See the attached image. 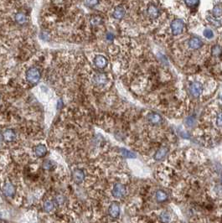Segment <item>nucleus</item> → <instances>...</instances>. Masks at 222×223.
<instances>
[{
	"mask_svg": "<svg viewBox=\"0 0 222 223\" xmlns=\"http://www.w3.org/2000/svg\"><path fill=\"white\" fill-rule=\"evenodd\" d=\"M34 153H35V155H36L37 157L42 158L46 155V153H47V149H46V147L44 145V144H39V145H37L35 147V149H34Z\"/></svg>",
	"mask_w": 222,
	"mask_h": 223,
	"instance_id": "16",
	"label": "nucleus"
},
{
	"mask_svg": "<svg viewBox=\"0 0 222 223\" xmlns=\"http://www.w3.org/2000/svg\"><path fill=\"white\" fill-rule=\"evenodd\" d=\"M26 78L32 84L37 83L40 78V72L39 69L36 67H31L28 69L26 72Z\"/></svg>",
	"mask_w": 222,
	"mask_h": 223,
	"instance_id": "1",
	"label": "nucleus"
},
{
	"mask_svg": "<svg viewBox=\"0 0 222 223\" xmlns=\"http://www.w3.org/2000/svg\"><path fill=\"white\" fill-rule=\"evenodd\" d=\"M167 198H168V195H167V194H166L163 190H158V191L156 192V199L158 201L163 202V201L167 200Z\"/></svg>",
	"mask_w": 222,
	"mask_h": 223,
	"instance_id": "19",
	"label": "nucleus"
},
{
	"mask_svg": "<svg viewBox=\"0 0 222 223\" xmlns=\"http://www.w3.org/2000/svg\"><path fill=\"white\" fill-rule=\"evenodd\" d=\"M168 153V149L167 147H162L159 149H158L154 156V159L156 161H161L167 156Z\"/></svg>",
	"mask_w": 222,
	"mask_h": 223,
	"instance_id": "8",
	"label": "nucleus"
},
{
	"mask_svg": "<svg viewBox=\"0 0 222 223\" xmlns=\"http://www.w3.org/2000/svg\"><path fill=\"white\" fill-rule=\"evenodd\" d=\"M120 152H121V154H122L123 157L128 158V159H134V158H136V155L134 153H133V152L128 150V149H120Z\"/></svg>",
	"mask_w": 222,
	"mask_h": 223,
	"instance_id": "20",
	"label": "nucleus"
},
{
	"mask_svg": "<svg viewBox=\"0 0 222 223\" xmlns=\"http://www.w3.org/2000/svg\"><path fill=\"white\" fill-rule=\"evenodd\" d=\"M85 3L87 4L89 7H94V6H96L97 4H98L99 2H98V1H86V2H85Z\"/></svg>",
	"mask_w": 222,
	"mask_h": 223,
	"instance_id": "32",
	"label": "nucleus"
},
{
	"mask_svg": "<svg viewBox=\"0 0 222 223\" xmlns=\"http://www.w3.org/2000/svg\"><path fill=\"white\" fill-rule=\"evenodd\" d=\"M3 139L6 142H11V141L14 140L15 138H16V133L14 130L12 129H6L3 133Z\"/></svg>",
	"mask_w": 222,
	"mask_h": 223,
	"instance_id": "13",
	"label": "nucleus"
},
{
	"mask_svg": "<svg viewBox=\"0 0 222 223\" xmlns=\"http://www.w3.org/2000/svg\"><path fill=\"white\" fill-rule=\"evenodd\" d=\"M54 166V163H53L51 160H46L43 163V168L46 170H51Z\"/></svg>",
	"mask_w": 222,
	"mask_h": 223,
	"instance_id": "25",
	"label": "nucleus"
},
{
	"mask_svg": "<svg viewBox=\"0 0 222 223\" xmlns=\"http://www.w3.org/2000/svg\"><path fill=\"white\" fill-rule=\"evenodd\" d=\"M126 15V10L125 9L123 8V6H117L113 10V13H112V16H113L114 19L116 20H122Z\"/></svg>",
	"mask_w": 222,
	"mask_h": 223,
	"instance_id": "11",
	"label": "nucleus"
},
{
	"mask_svg": "<svg viewBox=\"0 0 222 223\" xmlns=\"http://www.w3.org/2000/svg\"><path fill=\"white\" fill-rule=\"evenodd\" d=\"M207 20H208L211 24H213V25L215 26V27H216V26L217 27H220V26L221 25V23L220 22L219 20H215V19H214V18L211 17V16H210V17H207Z\"/></svg>",
	"mask_w": 222,
	"mask_h": 223,
	"instance_id": "30",
	"label": "nucleus"
},
{
	"mask_svg": "<svg viewBox=\"0 0 222 223\" xmlns=\"http://www.w3.org/2000/svg\"><path fill=\"white\" fill-rule=\"evenodd\" d=\"M15 20L19 24H24L27 22V17L23 13H18L15 15Z\"/></svg>",
	"mask_w": 222,
	"mask_h": 223,
	"instance_id": "18",
	"label": "nucleus"
},
{
	"mask_svg": "<svg viewBox=\"0 0 222 223\" xmlns=\"http://www.w3.org/2000/svg\"><path fill=\"white\" fill-rule=\"evenodd\" d=\"M148 120L149 123H151L152 124H159V123L162 121V117L158 113H154V112H152V113H149L148 116Z\"/></svg>",
	"mask_w": 222,
	"mask_h": 223,
	"instance_id": "15",
	"label": "nucleus"
},
{
	"mask_svg": "<svg viewBox=\"0 0 222 223\" xmlns=\"http://www.w3.org/2000/svg\"><path fill=\"white\" fill-rule=\"evenodd\" d=\"M221 101H222V96H221Z\"/></svg>",
	"mask_w": 222,
	"mask_h": 223,
	"instance_id": "34",
	"label": "nucleus"
},
{
	"mask_svg": "<svg viewBox=\"0 0 222 223\" xmlns=\"http://www.w3.org/2000/svg\"><path fill=\"white\" fill-rule=\"evenodd\" d=\"M54 208V204L50 201V200H46L44 202V209L45 211L47 212H50L53 211V209Z\"/></svg>",
	"mask_w": 222,
	"mask_h": 223,
	"instance_id": "22",
	"label": "nucleus"
},
{
	"mask_svg": "<svg viewBox=\"0 0 222 223\" xmlns=\"http://www.w3.org/2000/svg\"><path fill=\"white\" fill-rule=\"evenodd\" d=\"M3 194L9 196V197H11L13 195H14L15 192H16V189L13 184L11 183H6L3 187Z\"/></svg>",
	"mask_w": 222,
	"mask_h": 223,
	"instance_id": "9",
	"label": "nucleus"
},
{
	"mask_svg": "<svg viewBox=\"0 0 222 223\" xmlns=\"http://www.w3.org/2000/svg\"><path fill=\"white\" fill-rule=\"evenodd\" d=\"M147 14L150 18L152 19H157V18L159 17L160 15V10L159 9V8L157 7L156 5H154V4H150L148 5V9H147Z\"/></svg>",
	"mask_w": 222,
	"mask_h": 223,
	"instance_id": "7",
	"label": "nucleus"
},
{
	"mask_svg": "<svg viewBox=\"0 0 222 223\" xmlns=\"http://www.w3.org/2000/svg\"><path fill=\"white\" fill-rule=\"evenodd\" d=\"M91 25L93 26H97L100 25L101 24H102V17H100L98 15H95L91 19Z\"/></svg>",
	"mask_w": 222,
	"mask_h": 223,
	"instance_id": "23",
	"label": "nucleus"
},
{
	"mask_svg": "<svg viewBox=\"0 0 222 223\" xmlns=\"http://www.w3.org/2000/svg\"><path fill=\"white\" fill-rule=\"evenodd\" d=\"M199 1L198 0H189V1H185V3L188 6L189 8H195L199 4Z\"/></svg>",
	"mask_w": 222,
	"mask_h": 223,
	"instance_id": "29",
	"label": "nucleus"
},
{
	"mask_svg": "<svg viewBox=\"0 0 222 223\" xmlns=\"http://www.w3.org/2000/svg\"><path fill=\"white\" fill-rule=\"evenodd\" d=\"M195 123H196V121H195L194 117L190 116V117H188L185 119V124L189 128H193L195 125Z\"/></svg>",
	"mask_w": 222,
	"mask_h": 223,
	"instance_id": "26",
	"label": "nucleus"
},
{
	"mask_svg": "<svg viewBox=\"0 0 222 223\" xmlns=\"http://www.w3.org/2000/svg\"><path fill=\"white\" fill-rule=\"evenodd\" d=\"M216 124L220 128H222V112L218 113L216 117Z\"/></svg>",
	"mask_w": 222,
	"mask_h": 223,
	"instance_id": "31",
	"label": "nucleus"
},
{
	"mask_svg": "<svg viewBox=\"0 0 222 223\" xmlns=\"http://www.w3.org/2000/svg\"><path fill=\"white\" fill-rule=\"evenodd\" d=\"M126 194V187L123 184L117 183L115 184L112 189V195L114 197L122 198Z\"/></svg>",
	"mask_w": 222,
	"mask_h": 223,
	"instance_id": "5",
	"label": "nucleus"
},
{
	"mask_svg": "<svg viewBox=\"0 0 222 223\" xmlns=\"http://www.w3.org/2000/svg\"><path fill=\"white\" fill-rule=\"evenodd\" d=\"M203 34H204V36H205L206 39H209V40H211V39H213L214 38V32L213 30L211 29H205L203 32Z\"/></svg>",
	"mask_w": 222,
	"mask_h": 223,
	"instance_id": "27",
	"label": "nucleus"
},
{
	"mask_svg": "<svg viewBox=\"0 0 222 223\" xmlns=\"http://www.w3.org/2000/svg\"><path fill=\"white\" fill-rule=\"evenodd\" d=\"M84 179H85V174H84V172L81 169H76L73 171V180H74L76 183H82Z\"/></svg>",
	"mask_w": 222,
	"mask_h": 223,
	"instance_id": "12",
	"label": "nucleus"
},
{
	"mask_svg": "<svg viewBox=\"0 0 222 223\" xmlns=\"http://www.w3.org/2000/svg\"><path fill=\"white\" fill-rule=\"evenodd\" d=\"M212 14L214 17L218 18L222 15V7L220 5H215L212 9Z\"/></svg>",
	"mask_w": 222,
	"mask_h": 223,
	"instance_id": "21",
	"label": "nucleus"
},
{
	"mask_svg": "<svg viewBox=\"0 0 222 223\" xmlns=\"http://www.w3.org/2000/svg\"><path fill=\"white\" fill-rule=\"evenodd\" d=\"M54 201H55V203L57 205H59V206H61L63 204L65 203V201H66V198L65 196L61 194H57L55 196H54Z\"/></svg>",
	"mask_w": 222,
	"mask_h": 223,
	"instance_id": "24",
	"label": "nucleus"
},
{
	"mask_svg": "<svg viewBox=\"0 0 222 223\" xmlns=\"http://www.w3.org/2000/svg\"><path fill=\"white\" fill-rule=\"evenodd\" d=\"M94 64L97 68L104 69L107 66V60L102 55H97L94 58Z\"/></svg>",
	"mask_w": 222,
	"mask_h": 223,
	"instance_id": "6",
	"label": "nucleus"
},
{
	"mask_svg": "<svg viewBox=\"0 0 222 223\" xmlns=\"http://www.w3.org/2000/svg\"><path fill=\"white\" fill-rule=\"evenodd\" d=\"M185 25V22L182 20H174L171 23V31L174 35H179V34H182L183 31H184Z\"/></svg>",
	"mask_w": 222,
	"mask_h": 223,
	"instance_id": "2",
	"label": "nucleus"
},
{
	"mask_svg": "<svg viewBox=\"0 0 222 223\" xmlns=\"http://www.w3.org/2000/svg\"><path fill=\"white\" fill-rule=\"evenodd\" d=\"M211 55L215 57H219L222 55V47L220 45H215L211 48Z\"/></svg>",
	"mask_w": 222,
	"mask_h": 223,
	"instance_id": "17",
	"label": "nucleus"
},
{
	"mask_svg": "<svg viewBox=\"0 0 222 223\" xmlns=\"http://www.w3.org/2000/svg\"><path fill=\"white\" fill-rule=\"evenodd\" d=\"M109 214L111 215L112 217H117L120 214V206L116 202L111 204L109 207Z\"/></svg>",
	"mask_w": 222,
	"mask_h": 223,
	"instance_id": "14",
	"label": "nucleus"
},
{
	"mask_svg": "<svg viewBox=\"0 0 222 223\" xmlns=\"http://www.w3.org/2000/svg\"><path fill=\"white\" fill-rule=\"evenodd\" d=\"M108 81L107 76L105 73H97L94 75L92 78V82L94 83L96 86H104Z\"/></svg>",
	"mask_w": 222,
	"mask_h": 223,
	"instance_id": "4",
	"label": "nucleus"
},
{
	"mask_svg": "<svg viewBox=\"0 0 222 223\" xmlns=\"http://www.w3.org/2000/svg\"><path fill=\"white\" fill-rule=\"evenodd\" d=\"M189 92L193 97H199L203 92L202 84L199 81H194V82L191 83L190 86H189Z\"/></svg>",
	"mask_w": 222,
	"mask_h": 223,
	"instance_id": "3",
	"label": "nucleus"
},
{
	"mask_svg": "<svg viewBox=\"0 0 222 223\" xmlns=\"http://www.w3.org/2000/svg\"><path fill=\"white\" fill-rule=\"evenodd\" d=\"M106 38H107V40H109V41H111V40H113L114 39V34H111V33H107Z\"/></svg>",
	"mask_w": 222,
	"mask_h": 223,
	"instance_id": "33",
	"label": "nucleus"
},
{
	"mask_svg": "<svg viewBox=\"0 0 222 223\" xmlns=\"http://www.w3.org/2000/svg\"><path fill=\"white\" fill-rule=\"evenodd\" d=\"M188 45L189 46V48L193 49V50H198V49L202 47L203 42L202 40H200L199 38L193 37L189 40Z\"/></svg>",
	"mask_w": 222,
	"mask_h": 223,
	"instance_id": "10",
	"label": "nucleus"
},
{
	"mask_svg": "<svg viewBox=\"0 0 222 223\" xmlns=\"http://www.w3.org/2000/svg\"><path fill=\"white\" fill-rule=\"evenodd\" d=\"M160 220L164 223L169 222V221H170V216H169V214H168V212H162L161 215H160Z\"/></svg>",
	"mask_w": 222,
	"mask_h": 223,
	"instance_id": "28",
	"label": "nucleus"
}]
</instances>
